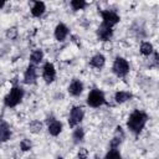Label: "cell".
Wrapping results in <instances>:
<instances>
[{
	"label": "cell",
	"instance_id": "cell-1",
	"mask_svg": "<svg viewBox=\"0 0 159 159\" xmlns=\"http://www.w3.org/2000/svg\"><path fill=\"white\" fill-rule=\"evenodd\" d=\"M148 120V116L145 112L143 111H139V109H135L128 118L127 120V127L130 132L138 134L142 132V129L144 128L145 123Z\"/></svg>",
	"mask_w": 159,
	"mask_h": 159
},
{
	"label": "cell",
	"instance_id": "cell-2",
	"mask_svg": "<svg viewBox=\"0 0 159 159\" xmlns=\"http://www.w3.org/2000/svg\"><path fill=\"white\" fill-rule=\"evenodd\" d=\"M22 97H24V89H22V87H20V86H14V87L10 89V92L5 96L4 103H5L6 107H16V106L21 102Z\"/></svg>",
	"mask_w": 159,
	"mask_h": 159
},
{
	"label": "cell",
	"instance_id": "cell-3",
	"mask_svg": "<svg viewBox=\"0 0 159 159\" xmlns=\"http://www.w3.org/2000/svg\"><path fill=\"white\" fill-rule=\"evenodd\" d=\"M104 102H106V97H104L103 92L99 91V89H97V88L92 89V91L89 92L88 97H87V103H88V106H89V107H93V108H97V107L102 106Z\"/></svg>",
	"mask_w": 159,
	"mask_h": 159
},
{
	"label": "cell",
	"instance_id": "cell-4",
	"mask_svg": "<svg viewBox=\"0 0 159 159\" xmlns=\"http://www.w3.org/2000/svg\"><path fill=\"white\" fill-rule=\"evenodd\" d=\"M113 72L118 76V77H124L127 76V73L129 72V63L127 62V60H124L123 57H117L113 62V67H112Z\"/></svg>",
	"mask_w": 159,
	"mask_h": 159
},
{
	"label": "cell",
	"instance_id": "cell-5",
	"mask_svg": "<svg viewBox=\"0 0 159 159\" xmlns=\"http://www.w3.org/2000/svg\"><path fill=\"white\" fill-rule=\"evenodd\" d=\"M84 117V111L82 107H73L70 112V117H68V124L70 127H76L77 124H80L82 122Z\"/></svg>",
	"mask_w": 159,
	"mask_h": 159
},
{
	"label": "cell",
	"instance_id": "cell-6",
	"mask_svg": "<svg viewBox=\"0 0 159 159\" xmlns=\"http://www.w3.org/2000/svg\"><path fill=\"white\" fill-rule=\"evenodd\" d=\"M101 15H102V20H103L102 24H104L107 26H111V27H113L120 20L119 15L117 12L112 11V10H103V11H101Z\"/></svg>",
	"mask_w": 159,
	"mask_h": 159
},
{
	"label": "cell",
	"instance_id": "cell-7",
	"mask_svg": "<svg viewBox=\"0 0 159 159\" xmlns=\"http://www.w3.org/2000/svg\"><path fill=\"white\" fill-rule=\"evenodd\" d=\"M42 76H43V80L47 82V83H51L53 82L55 77H56V70H55V66L51 63V62H46L43 65V68H42Z\"/></svg>",
	"mask_w": 159,
	"mask_h": 159
},
{
	"label": "cell",
	"instance_id": "cell-8",
	"mask_svg": "<svg viewBox=\"0 0 159 159\" xmlns=\"http://www.w3.org/2000/svg\"><path fill=\"white\" fill-rule=\"evenodd\" d=\"M97 35H98L99 40H102V41H108V40L112 37V35H113V30H112L111 26H107V25L102 24V25L98 27Z\"/></svg>",
	"mask_w": 159,
	"mask_h": 159
},
{
	"label": "cell",
	"instance_id": "cell-9",
	"mask_svg": "<svg viewBox=\"0 0 159 159\" xmlns=\"http://www.w3.org/2000/svg\"><path fill=\"white\" fill-rule=\"evenodd\" d=\"M36 77H37V75H36V67L34 65H30L26 68L25 73H24V82L27 83V84H32V83H35Z\"/></svg>",
	"mask_w": 159,
	"mask_h": 159
},
{
	"label": "cell",
	"instance_id": "cell-10",
	"mask_svg": "<svg viewBox=\"0 0 159 159\" xmlns=\"http://www.w3.org/2000/svg\"><path fill=\"white\" fill-rule=\"evenodd\" d=\"M83 91V83L80 80H73L71 82V84L68 86V92L71 96H80Z\"/></svg>",
	"mask_w": 159,
	"mask_h": 159
},
{
	"label": "cell",
	"instance_id": "cell-11",
	"mask_svg": "<svg viewBox=\"0 0 159 159\" xmlns=\"http://www.w3.org/2000/svg\"><path fill=\"white\" fill-rule=\"evenodd\" d=\"M68 35V27L65 24H58L55 29V37L57 41H63Z\"/></svg>",
	"mask_w": 159,
	"mask_h": 159
},
{
	"label": "cell",
	"instance_id": "cell-12",
	"mask_svg": "<svg viewBox=\"0 0 159 159\" xmlns=\"http://www.w3.org/2000/svg\"><path fill=\"white\" fill-rule=\"evenodd\" d=\"M61 132H62V123H61V122L56 120L55 118L48 122V133H50L51 135L56 137V135H58Z\"/></svg>",
	"mask_w": 159,
	"mask_h": 159
},
{
	"label": "cell",
	"instance_id": "cell-13",
	"mask_svg": "<svg viewBox=\"0 0 159 159\" xmlns=\"http://www.w3.org/2000/svg\"><path fill=\"white\" fill-rule=\"evenodd\" d=\"M11 137V129L7 123H1L0 124V143L9 140Z\"/></svg>",
	"mask_w": 159,
	"mask_h": 159
},
{
	"label": "cell",
	"instance_id": "cell-14",
	"mask_svg": "<svg viewBox=\"0 0 159 159\" xmlns=\"http://www.w3.org/2000/svg\"><path fill=\"white\" fill-rule=\"evenodd\" d=\"M45 10H46L45 4H43L42 1H40V0H37V1H35L34 6H32V9H31V14H32V16H35V17H40V16L45 12Z\"/></svg>",
	"mask_w": 159,
	"mask_h": 159
},
{
	"label": "cell",
	"instance_id": "cell-15",
	"mask_svg": "<svg viewBox=\"0 0 159 159\" xmlns=\"http://www.w3.org/2000/svg\"><path fill=\"white\" fill-rule=\"evenodd\" d=\"M104 62H106V58H104V56L101 55V53L94 55V56L91 58V61H89L91 66H93V67H96V68H102V67L104 66Z\"/></svg>",
	"mask_w": 159,
	"mask_h": 159
},
{
	"label": "cell",
	"instance_id": "cell-16",
	"mask_svg": "<svg viewBox=\"0 0 159 159\" xmlns=\"http://www.w3.org/2000/svg\"><path fill=\"white\" fill-rule=\"evenodd\" d=\"M130 98H132V94L127 91H119L114 94V99H116L117 103H124Z\"/></svg>",
	"mask_w": 159,
	"mask_h": 159
},
{
	"label": "cell",
	"instance_id": "cell-17",
	"mask_svg": "<svg viewBox=\"0 0 159 159\" xmlns=\"http://www.w3.org/2000/svg\"><path fill=\"white\" fill-rule=\"evenodd\" d=\"M42 58H43V52L41 50H35L30 56V62L32 65H36V63H40Z\"/></svg>",
	"mask_w": 159,
	"mask_h": 159
},
{
	"label": "cell",
	"instance_id": "cell-18",
	"mask_svg": "<svg viewBox=\"0 0 159 159\" xmlns=\"http://www.w3.org/2000/svg\"><path fill=\"white\" fill-rule=\"evenodd\" d=\"M140 53L144 56H149L153 53V45L150 42H143L140 45Z\"/></svg>",
	"mask_w": 159,
	"mask_h": 159
},
{
	"label": "cell",
	"instance_id": "cell-19",
	"mask_svg": "<svg viewBox=\"0 0 159 159\" xmlns=\"http://www.w3.org/2000/svg\"><path fill=\"white\" fill-rule=\"evenodd\" d=\"M87 5L86 0H71V6L73 10H82Z\"/></svg>",
	"mask_w": 159,
	"mask_h": 159
},
{
	"label": "cell",
	"instance_id": "cell-20",
	"mask_svg": "<svg viewBox=\"0 0 159 159\" xmlns=\"http://www.w3.org/2000/svg\"><path fill=\"white\" fill-rule=\"evenodd\" d=\"M72 137H73L75 142H81V140L83 139V137H84L83 128H81V127L76 128V129H75V132H73V134H72Z\"/></svg>",
	"mask_w": 159,
	"mask_h": 159
},
{
	"label": "cell",
	"instance_id": "cell-21",
	"mask_svg": "<svg viewBox=\"0 0 159 159\" xmlns=\"http://www.w3.org/2000/svg\"><path fill=\"white\" fill-rule=\"evenodd\" d=\"M31 147H32V144H31V142H30L29 139H22L21 143H20V148H21V150H24V152L30 150Z\"/></svg>",
	"mask_w": 159,
	"mask_h": 159
},
{
	"label": "cell",
	"instance_id": "cell-22",
	"mask_svg": "<svg viewBox=\"0 0 159 159\" xmlns=\"http://www.w3.org/2000/svg\"><path fill=\"white\" fill-rule=\"evenodd\" d=\"M112 157H116V158H120V153L117 148H111L109 152L106 154V158H112Z\"/></svg>",
	"mask_w": 159,
	"mask_h": 159
},
{
	"label": "cell",
	"instance_id": "cell-23",
	"mask_svg": "<svg viewBox=\"0 0 159 159\" xmlns=\"http://www.w3.org/2000/svg\"><path fill=\"white\" fill-rule=\"evenodd\" d=\"M41 127H42V124H41L39 120H36V122H32V123L30 124V128H31V130H32L34 133H37V132H40V130H41Z\"/></svg>",
	"mask_w": 159,
	"mask_h": 159
},
{
	"label": "cell",
	"instance_id": "cell-24",
	"mask_svg": "<svg viewBox=\"0 0 159 159\" xmlns=\"http://www.w3.org/2000/svg\"><path fill=\"white\" fill-rule=\"evenodd\" d=\"M78 157H80V158H86V157H87V152H86V149H80V152H78Z\"/></svg>",
	"mask_w": 159,
	"mask_h": 159
},
{
	"label": "cell",
	"instance_id": "cell-25",
	"mask_svg": "<svg viewBox=\"0 0 159 159\" xmlns=\"http://www.w3.org/2000/svg\"><path fill=\"white\" fill-rule=\"evenodd\" d=\"M4 5H5V0H0V9H1Z\"/></svg>",
	"mask_w": 159,
	"mask_h": 159
}]
</instances>
